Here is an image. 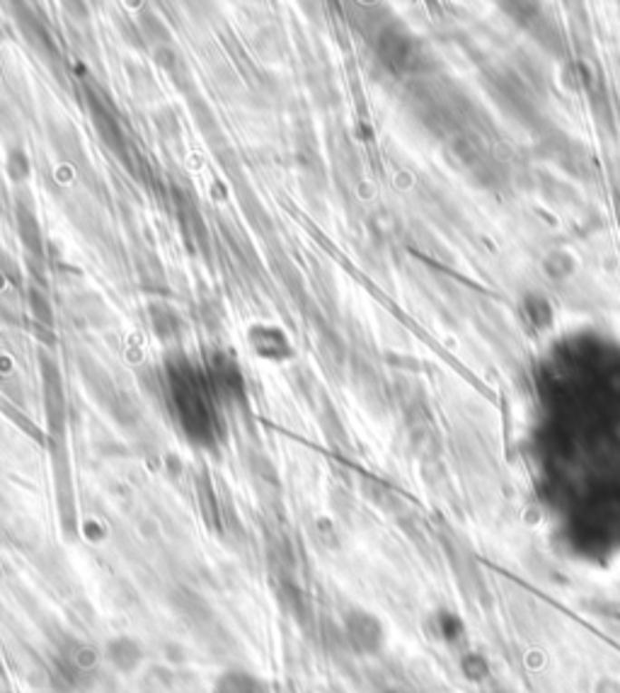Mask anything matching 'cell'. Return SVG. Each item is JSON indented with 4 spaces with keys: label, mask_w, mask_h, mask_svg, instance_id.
I'll return each instance as SVG.
<instances>
[{
    "label": "cell",
    "mask_w": 620,
    "mask_h": 693,
    "mask_svg": "<svg viewBox=\"0 0 620 693\" xmlns=\"http://www.w3.org/2000/svg\"><path fill=\"white\" fill-rule=\"evenodd\" d=\"M107 657L114 669L119 671H133L139 669L140 662H143V648L133 638H114V640L107 642Z\"/></svg>",
    "instance_id": "1"
}]
</instances>
